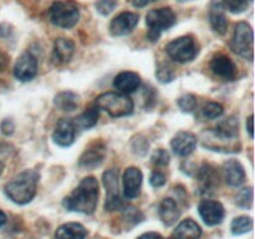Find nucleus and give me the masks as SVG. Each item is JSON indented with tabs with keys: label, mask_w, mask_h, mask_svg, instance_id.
Wrapping results in <instances>:
<instances>
[{
	"label": "nucleus",
	"mask_w": 255,
	"mask_h": 239,
	"mask_svg": "<svg viewBox=\"0 0 255 239\" xmlns=\"http://www.w3.org/2000/svg\"><path fill=\"white\" fill-rule=\"evenodd\" d=\"M202 144L211 151L223 153H236L241 151V141L238 138V121L228 119L216 128L202 132Z\"/></svg>",
	"instance_id": "1"
},
{
	"label": "nucleus",
	"mask_w": 255,
	"mask_h": 239,
	"mask_svg": "<svg viewBox=\"0 0 255 239\" xmlns=\"http://www.w3.org/2000/svg\"><path fill=\"white\" fill-rule=\"evenodd\" d=\"M99 201V183L95 177H86L70 196L64 199V207L69 211L84 214L94 213Z\"/></svg>",
	"instance_id": "2"
},
{
	"label": "nucleus",
	"mask_w": 255,
	"mask_h": 239,
	"mask_svg": "<svg viewBox=\"0 0 255 239\" xmlns=\"http://www.w3.org/2000/svg\"><path fill=\"white\" fill-rule=\"evenodd\" d=\"M39 173L35 169H27L15 177L5 186V194L14 203L26 204L36 194Z\"/></svg>",
	"instance_id": "3"
},
{
	"label": "nucleus",
	"mask_w": 255,
	"mask_h": 239,
	"mask_svg": "<svg viewBox=\"0 0 255 239\" xmlns=\"http://www.w3.org/2000/svg\"><path fill=\"white\" fill-rule=\"evenodd\" d=\"M95 106L104 110L114 119L128 116L133 112V101L121 92H105L95 101Z\"/></svg>",
	"instance_id": "4"
},
{
	"label": "nucleus",
	"mask_w": 255,
	"mask_h": 239,
	"mask_svg": "<svg viewBox=\"0 0 255 239\" xmlns=\"http://www.w3.org/2000/svg\"><path fill=\"white\" fill-rule=\"evenodd\" d=\"M51 22L62 29H70L77 24L80 19V10L72 0H62L51 5L49 10Z\"/></svg>",
	"instance_id": "5"
},
{
	"label": "nucleus",
	"mask_w": 255,
	"mask_h": 239,
	"mask_svg": "<svg viewBox=\"0 0 255 239\" xmlns=\"http://www.w3.org/2000/svg\"><path fill=\"white\" fill-rule=\"evenodd\" d=\"M254 34L253 27L248 22H238L234 29L233 39H232L231 47L237 55L243 59L253 61L254 54Z\"/></svg>",
	"instance_id": "6"
},
{
	"label": "nucleus",
	"mask_w": 255,
	"mask_h": 239,
	"mask_svg": "<svg viewBox=\"0 0 255 239\" xmlns=\"http://www.w3.org/2000/svg\"><path fill=\"white\" fill-rule=\"evenodd\" d=\"M146 24L148 26V37L151 41H157L162 31L176 24V14L171 7L153 9L147 14Z\"/></svg>",
	"instance_id": "7"
},
{
	"label": "nucleus",
	"mask_w": 255,
	"mask_h": 239,
	"mask_svg": "<svg viewBox=\"0 0 255 239\" xmlns=\"http://www.w3.org/2000/svg\"><path fill=\"white\" fill-rule=\"evenodd\" d=\"M166 52L177 62H189L198 54V47L192 36H182L174 39L166 46Z\"/></svg>",
	"instance_id": "8"
},
{
	"label": "nucleus",
	"mask_w": 255,
	"mask_h": 239,
	"mask_svg": "<svg viewBox=\"0 0 255 239\" xmlns=\"http://www.w3.org/2000/svg\"><path fill=\"white\" fill-rule=\"evenodd\" d=\"M104 184L107 193L105 208H106L107 211L119 209L122 204L119 191V171H117V169H109L107 172H105Z\"/></svg>",
	"instance_id": "9"
},
{
	"label": "nucleus",
	"mask_w": 255,
	"mask_h": 239,
	"mask_svg": "<svg viewBox=\"0 0 255 239\" xmlns=\"http://www.w3.org/2000/svg\"><path fill=\"white\" fill-rule=\"evenodd\" d=\"M37 74V60L30 52H24L14 66V76L20 81H30Z\"/></svg>",
	"instance_id": "10"
},
{
	"label": "nucleus",
	"mask_w": 255,
	"mask_h": 239,
	"mask_svg": "<svg viewBox=\"0 0 255 239\" xmlns=\"http://www.w3.org/2000/svg\"><path fill=\"white\" fill-rule=\"evenodd\" d=\"M198 212L201 214L202 219L204 223L208 226H217V224L222 223L226 216V211H224L223 206L217 201H202L198 207Z\"/></svg>",
	"instance_id": "11"
},
{
	"label": "nucleus",
	"mask_w": 255,
	"mask_h": 239,
	"mask_svg": "<svg viewBox=\"0 0 255 239\" xmlns=\"http://www.w3.org/2000/svg\"><path fill=\"white\" fill-rule=\"evenodd\" d=\"M138 19V15L133 12H121L111 21L110 31L114 36H125L136 27Z\"/></svg>",
	"instance_id": "12"
},
{
	"label": "nucleus",
	"mask_w": 255,
	"mask_h": 239,
	"mask_svg": "<svg viewBox=\"0 0 255 239\" xmlns=\"http://www.w3.org/2000/svg\"><path fill=\"white\" fill-rule=\"evenodd\" d=\"M142 172L137 167H128L124 173V194L126 198L133 199L139 196L142 187Z\"/></svg>",
	"instance_id": "13"
},
{
	"label": "nucleus",
	"mask_w": 255,
	"mask_h": 239,
	"mask_svg": "<svg viewBox=\"0 0 255 239\" xmlns=\"http://www.w3.org/2000/svg\"><path fill=\"white\" fill-rule=\"evenodd\" d=\"M75 133H76V127L74 122L69 119H61L55 127L52 139L59 146L69 147L74 143Z\"/></svg>",
	"instance_id": "14"
},
{
	"label": "nucleus",
	"mask_w": 255,
	"mask_h": 239,
	"mask_svg": "<svg viewBox=\"0 0 255 239\" xmlns=\"http://www.w3.org/2000/svg\"><path fill=\"white\" fill-rule=\"evenodd\" d=\"M211 70L213 71L214 75H217L221 79L227 80V81H232L236 79L237 75V66L231 57L226 56V55H217L211 60Z\"/></svg>",
	"instance_id": "15"
},
{
	"label": "nucleus",
	"mask_w": 255,
	"mask_h": 239,
	"mask_svg": "<svg viewBox=\"0 0 255 239\" xmlns=\"http://www.w3.org/2000/svg\"><path fill=\"white\" fill-rule=\"evenodd\" d=\"M171 146L177 156L187 157L196 149L197 138L191 132L181 131L172 138Z\"/></svg>",
	"instance_id": "16"
},
{
	"label": "nucleus",
	"mask_w": 255,
	"mask_h": 239,
	"mask_svg": "<svg viewBox=\"0 0 255 239\" xmlns=\"http://www.w3.org/2000/svg\"><path fill=\"white\" fill-rule=\"evenodd\" d=\"M224 178L226 182L232 187H238L244 183L247 178L246 171L242 163L237 159H229L223 166Z\"/></svg>",
	"instance_id": "17"
},
{
	"label": "nucleus",
	"mask_w": 255,
	"mask_h": 239,
	"mask_svg": "<svg viewBox=\"0 0 255 239\" xmlns=\"http://www.w3.org/2000/svg\"><path fill=\"white\" fill-rule=\"evenodd\" d=\"M105 146L101 142L92 143L80 157V166L84 168H95L102 163L105 158Z\"/></svg>",
	"instance_id": "18"
},
{
	"label": "nucleus",
	"mask_w": 255,
	"mask_h": 239,
	"mask_svg": "<svg viewBox=\"0 0 255 239\" xmlns=\"http://www.w3.org/2000/svg\"><path fill=\"white\" fill-rule=\"evenodd\" d=\"M75 51V45L71 40L60 37L55 41L52 50V61L56 65L69 64Z\"/></svg>",
	"instance_id": "19"
},
{
	"label": "nucleus",
	"mask_w": 255,
	"mask_h": 239,
	"mask_svg": "<svg viewBox=\"0 0 255 239\" xmlns=\"http://www.w3.org/2000/svg\"><path fill=\"white\" fill-rule=\"evenodd\" d=\"M114 86L121 94H132L141 86V77L132 71L120 72L114 80Z\"/></svg>",
	"instance_id": "20"
},
{
	"label": "nucleus",
	"mask_w": 255,
	"mask_h": 239,
	"mask_svg": "<svg viewBox=\"0 0 255 239\" xmlns=\"http://www.w3.org/2000/svg\"><path fill=\"white\" fill-rule=\"evenodd\" d=\"M224 6L221 0H213L211 5V11H209V21H211L212 29L219 35H223L227 32L228 22H227Z\"/></svg>",
	"instance_id": "21"
},
{
	"label": "nucleus",
	"mask_w": 255,
	"mask_h": 239,
	"mask_svg": "<svg viewBox=\"0 0 255 239\" xmlns=\"http://www.w3.org/2000/svg\"><path fill=\"white\" fill-rule=\"evenodd\" d=\"M202 236V229L192 219H186L176 227L173 232L174 239H199Z\"/></svg>",
	"instance_id": "22"
},
{
	"label": "nucleus",
	"mask_w": 255,
	"mask_h": 239,
	"mask_svg": "<svg viewBox=\"0 0 255 239\" xmlns=\"http://www.w3.org/2000/svg\"><path fill=\"white\" fill-rule=\"evenodd\" d=\"M87 231L80 223H66L60 226L55 233V239H85Z\"/></svg>",
	"instance_id": "23"
},
{
	"label": "nucleus",
	"mask_w": 255,
	"mask_h": 239,
	"mask_svg": "<svg viewBox=\"0 0 255 239\" xmlns=\"http://www.w3.org/2000/svg\"><path fill=\"white\" fill-rule=\"evenodd\" d=\"M159 217L166 226H173L178 221L181 216V211L178 209L176 202L172 198H166L159 204Z\"/></svg>",
	"instance_id": "24"
},
{
	"label": "nucleus",
	"mask_w": 255,
	"mask_h": 239,
	"mask_svg": "<svg viewBox=\"0 0 255 239\" xmlns=\"http://www.w3.org/2000/svg\"><path fill=\"white\" fill-rule=\"evenodd\" d=\"M55 106L61 111H74L79 106V95L72 91L60 92L55 97Z\"/></svg>",
	"instance_id": "25"
},
{
	"label": "nucleus",
	"mask_w": 255,
	"mask_h": 239,
	"mask_svg": "<svg viewBox=\"0 0 255 239\" xmlns=\"http://www.w3.org/2000/svg\"><path fill=\"white\" fill-rule=\"evenodd\" d=\"M97 121H99V109L96 106H94L87 109L81 115H79L75 119L74 124L76 128L89 129L91 127H94L97 123Z\"/></svg>",
	"instance_id": "26"
},
{
	"label": "nucleus",
	"mask_w": 255,
	"mask_h": 239,
	"mask_svg": "<svg viewBox=\"0 0 255 239\" xmlns=\"http://www.w3.org/2000/svg\"><path fill=\"white\" fill-rule=\"evenodd\" d=\"M198 181L201 184V188L203 189V192H208L209 189L213 188L214 186L218 182V174L217 171L209 164H204L201 169H199L198 173Z\"/></svg>",
	"instance_id": "27"
},
{
	"label": "nucleus",
	"mask_w": 255,
	"mask_h": 239,
	"mask_svg": "<svg viewBox=\"0 0 255 239\" xmlns=\"http://www.w3.org/2000/svg\"><path fill=\"white\" fill-rule=\"evenodd\" d=\"M253 229V219L251 217L241 216L237 217L232 222V232L236 236H241V234H246Z\"/></svg>",
	"instance_id": "28"
},
{
	"label": "nucleus",
	"mask_w": 255,
	"mask_h": 239,
	"mask_svg": "<svg viewBox=\"0 0 255 239\" xmlns=\"http://www.w3.org/2000/svg\"><path fill=\"white\" fill-rule=\"evenodd\" d=\"M253 0H222L224 9L229 10L233 14H241L244 10H247L248 5Z\"/></svg>",
	"instance_id": "29"
},
{
	"label": "nucleus",
	"mask_w": 255,
	"mask_h": 239,
	"mask_svg": "<svg viewBox=\"0 0 255 239\" xmlns=\"http://www.w3.org/2000/svg\"><path fill=\"white\" fill-rule=\"evenodd\" d=\"M203 115L207 119H218L223 115V106L218 102H207L203 106Z\"/></svg>",
	"instance_id": "30"
},
{
	"label": "nucleus",
	"mask_w": 255,
	"mask_h": 239,
	"mask_svg": "<svg viewBox=\"0 0 255 239\" xmlns=\"http://www.w3.org/2000/svg\"><path fill=\"white\" fill-rule=\"evenodd\" d=\"M237 203L243 208H252L253 204V191L252 188H244L237 197Z\"/></svg>",
	"instance_id": "31"
},
{
	"label": "nucleus",
	"mask_w": 255,
	"mask_h": 239,
	"mask_svg": "<svg viewBox=\"0 0 255 239\" xmlns=\"http://www.w3.org/2000/svg\"><path fill=\"white\" fill-rule=\"evenodd\" d=\"M178 106L183 110L184 112H192L197 106V100L193 95L187 94L184 96H182L178 100Z\"/></svg>",
	"instance_id": "32"
},
{
	"label": "nucleus",
	"mask_w": 255,
	"mask_h": 239,
	"mask_svg": "<svg viewBox=\"0 0 255 239\" xmlns=\"http://www.w3.org/2000/svg\"><path fill=\"white\" fill-rule=\"evenodd\" d=\"M117 5V0H97L95 6L96 10L101 15H109L110 12L114 11Z\"/></svg>",
	"instance_id": "33"
},
{
	"label": "nucleus",
	"mask_w": 255,
	"mask_h": 239,
	"mask_svg": "<svg viewBox=\"0 0 255 239\" xmlns=\"http://www.w3.org/2000/svg\"><path fill=\"white\" fill-rule=\"evenodd\" d=\"M152 163L156 164V166H166V164L169 163V153L163 148H159L152 154Z\"/></svg>",
	"instance_id": "34"
},
{
	"label": "nucleus",
	"mask_w": 255,
	"mask_h": 239,
	"mask_svg": "<svg viewBox=\"0 0 255 239\" xmlns=\"http://www.w3.org/2000/svg\"><path fill=\"white\" fill-rule=\"evenodd\" d=\"M157 79L161 82H171L174 79V72L172 71L171 67H168L167 65H159L158 69H157Z\"/></svg>",
	"instance_id": "35"
},
{
	"label": "nucleus",
	"mask_w": 255,
	"mask_h": 239,
	"mask_svg": "<svg viewBox=\"0 0 255 239\" xmlns=\"http://www.w3.org/2000/svg\"><path fill=\"white\" fill-rule=\"evenodd\" d=\"M166 176H164L163 173H161V172H153V173L151 174V177H149V183L152 184V187H154V188H159V187L164 186L166 184Z\"/></svg>",
	"instance_id": "36"
},
{
	"label": "nucleus",
	"mask_w": 255,
	"mask_h": 239,
	"mask_svg": "<svg viewBox=\"0 0 255 239\" xmlns=\"http://www.w3.org/2000/svg\"><path fill=\"white\" fill-rule=\"evenodd\" d=\"M133 148H136L134 149V152H137V153H146L147 152V148H148V143H147V142H144L143 144H141L139 143V139H138V137H137V138H134L133 139Z\"/></svg>",
	"instance_id": "37"
},
{
	"label": "nucleus",
	"mask_w": 255,
	"mask_h": 239,
	"mask_svg": "<svg viewBox=\"0 0 255 239\" xmlns=\"http://www.w3.org/2000/svg\"><path fill=\"white\" fill-rule=\"evenodd\" d=\"M138 239H163V238H162L161 234H158V233H153V232H151V233L142 234V236L139 237Z\"/></svg>",
	"instance_id": "38"
},
{
	"label": "nucleus",
	"mask_w": 255,
	"mask_h": 239,
	"mask_svg": "<svg viewBox=\"0 0 255 239\" xmlns=\"http://www.w3.org/2000/svg\"><path fill=\"white\" fill-rule=\"evenodd\" d=\"M247 129H248L249 136L253 138V115H251L248 119V121H247Z\"/></svg>",
	"instance_id": "39"
},
{
	"label": "nucleus",
	"mask_w": 255,
	"mask_h": 239,
	"mask_svg": "<svg viewBox=\"0 0 255 239\" xmlns=\"http://www.w3.org/2000/svg\"><path fill=\"white\" fill-rule=\"evenodd\" d=\"M5 223H6V216H5L4 212L0 211V228H1Z\"/></svg>",
	"instance_id": "40"
},
{
	"label": "nucleus",
	"mask_w": 255,
	"mask_h": 239,
	"mask_svg": "<svg viewBox=\"0 0 255 239\" xmlns=\"http://www.w3.org/2000/svg\"><path fill=\"white\" fill-rule=\"evenodd\" d=\"M5 64H7V61H6V60H5V57L2 56V54H1V52H0V70H2V69H4Z\"/></svg>",
	"instance_id": "41"
},
{
	"label": "nucleus",
	"mask_w": 255,
	"mask_h": 239,
	"mask_svg": "<svg viewBox=\"0 0 255 239\" xmlns=\"http://www.w3.org/2000/svg\"><path fill=\"white\" fill-rule=\"evenodd\" d=\"M2 171H4V163H1V162H0V174L2 173Z\"/></svg>",
	"instance_id": "42"
},
{
	"label": "nucleus",
	"mask_w": 255,
	"mask_h": 239,
	"mask_svg": "<svg viewBox=\"0 0 255 239\" xmlns=\"http://www.w3.org/2000/svg\"><path fill=\"white\" fill-rule=\"evenodd\" d=\"M181 2H184V1H192V0H179Z\"/></svg>",
	"instance_id": "43"
},
{
	"label": "nucleus",
	"mask_w": 255,
	"mask_h": 239,
	"mask_svg": "<svg viewBox=\"0 0 255 239\" xmlns=\"http://www.w3.org/2000/svg\"><path fill=\"white\" fill-rule=\"evenodd\" d=\"M147 1H148V2H151V1H157V0H147Z\"/></svg>",
	"instance_id": "44"
}]
</instances>
